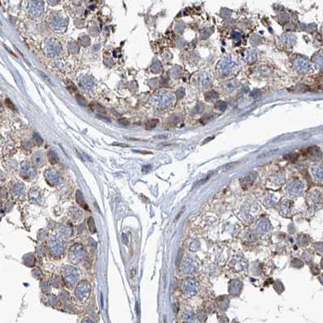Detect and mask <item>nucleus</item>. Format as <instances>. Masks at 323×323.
<instances>
[{
	"label": "nucleus",
	"mask_w": 323,
	"mask_h": 323,
	"mask_svg": "<svg viewBox=\"0 0 323 323\" xmlns=\"http://www.w3.org/2000/svg\"><path fill=\"white\" fill-rule=\"evenodd\" d=\"M295 67L299 72H306L310 68V64L308 61L300 59L295 62Z\"/></svg>",
	"instance_id": "f257e3e1"
},
{
	"label": "nucleus",
	"mask_w": 323,
	"mask_h": 323,
	"mask_svg": "<svg viewBox=\"0 0 323 323\" xmlns=\"http://www.w3.org/2000/svg\"><path fill=\"white\" fill-rule=\"evenodd\" d=\"M76 201H77V203L79 204V206L80 207H82L83 208H84L85 210L87 211H89V207H88V204L86 203V202L84 201V199H83V194H81L80 191H77L76 192Z\"/></svg>",
	"instance_id": "f03ea898"
},
{
	"label": "nucleus",
	"mask_w": 323,
	"mask_h": 323,
	"mask_svg": "<svg viewBox=\"0 0 323 323\" xmlns=\"http://www.w3.org/2000/svg\"><path fill=\"white\" fill-rule=\"evenodd\" d=\"M88 229L90 231L91 233H95L97 232V229H96V225H95V222L94 219L92 217H89L88 219Z\"/></svg>",
	"instance_id": "7ed1b4c3"
},
{
	"label": "nucleus",
	"mask_w": 323,
	"mask_h": 323,
	"mask_svg": "<svg viewBox=\"0 0 323 323\" xmlns=\"http://www.w3.org/2000/svg\"><path fill=\"white\" fill-rule=\"evenodd\" d=\"M49 160H50V163L52 164H56V163H58V156H57V154H55V153L53 152H52V151L49 152Z\"/></svg>",
	"instance_id": "20e7f679"
},
{
	"label": "nucleus",
	"mask_w": 323,
	"mask_h": 323,
	"mask_svg": "<svg viewBox=\"0 0 323 323\" xmlns=\"http://www.w3.org/2000/svg\"><path fill=\"white\" fill-rule=\"evenodd\" d=\"M33 141H34V143H36L37 145H42V143H43V139H42V137L40 136L37 133H34V134H33Z\"/></svg>",
	"instance_id": "39448f33"
},
{
	"label": "nucleus",
	"mask_w": 323,
	"mask_h": 323,
	"mask_svg": "<svg viewBox=\"0 0 323 323\" xmlns=\"http://www.w3.org/2000/svg\"><path fill=\"white\" fill-rule=\"evenodd\" d=\"M157 123H158V120H156V119H152V120H150L148 123H147L146 128H147V130L153 129V128L156 126Z\"/></svg>",
	"instance_id": "423d86ee"
},
{
	"label": "nucleus",
	"mask_w": 323,
	"mask_h": 323,
	"mask_svg": "<svg viewBox=\"0 0 323 323\" xmlns=\"http://www.w3.org/2000/svg\"><path fill=\"white\" fill-rule=\"evenodd\" d=\"M6 102H7V106L9 107V108H11L12 109V110H15L16 109V108H15V106L13 105V104L12 103V101H10L9 99H7L6 100Z\"/></svg>",
	"instance_id": "0eeeda50"
},
{
	"label": "nucleus",
	"mask_w": 323,
	"mask_h": 323,
	"mask_svg": "<svg viewBox=\"0 0 323 323\" xmlns=\"http://www.w3.org/2000/svg\"><path fill=\"white\" fill-rule=\"evenodd\" d=\"M119 123L123 125H127L128 124V121L126 118H121V119H119Z\"/></svg>",
	"instance_id": "6e6552de"
},
{
	"label": "nucleus",
	"mask_w": 323,
	"mask_h": 323,
	"mask_svg": "<svg viewBox=\"0 0 323 323\" xmlns=\"http://www.w3.org/2000/svg\"><path fill=\"white\" fill-rule=\"evenodd\" d=\"M113 146H119V147H125V148L129 147L128 144H124V143H113Z\"/></svg>",
	"instance_id": "1a4fd4ad"
},
{
	"label": "nucleus",
	"mask_w": 323,
	"mask_h": 323,
	"mask_svg": "<svg viewBox=\"0 0 323 323\" xmlns=\"http://www.w3.org/2000/svg\"><path fill=\"white\" fill-rule=\"evenodd\" d=\"M148 168H151L150 165H147V166H144L143 168V172H146V170H147V172H148V171L150 170V169H148Z\"/></svg>",
	"instance_id": "9d476101"
},
{
	"label": "nucleus",
	"mask_w": 323,
	"mask_h": 323,
	"mask_svg": "<svg viewBox=\"0 0 323 323\" xmlns=\"http://www.w3.org/2000/svg\"><path fill=\"white\" fill-rule=\"evenodd\" d=\"M0 24H2V23H1V21H0Z\"/></svg>",
	"instance_id": "9b49d317"
}]
</instances>
